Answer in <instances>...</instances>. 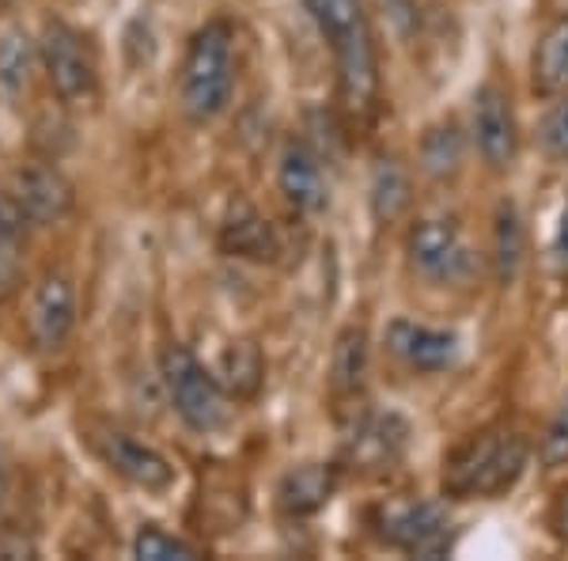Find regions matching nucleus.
Segmentation results:
<instances>
[{"instance_id": "nucleus-7", "label": "nucleus", "mask_w": 568, "mask_h": 561, "mask_svg": "<svg viewBox=\"0 0 568 561\" xmlns=\"http://www.w3.org/2000/svg\"><path fill=\"white\" fill-rule=\"evenodd\" d=\"M39 61L61 103L77 107L95 96V61H91V50L80 39V31H72L65 20H50L42 27Z\"/></svg>"}, {"instance_id": "nucleus-19", "label": "nucleus", "mask_w": 568, "mask_h": 561, "mask_svg": "<svg viewBox=\"0 0 568 561\" xmlns=\"http://www.w3.org/2000/svg\"><path fill=\"white\" fill-rule=\"evenodd\" d=\"M368 206L375 224H398L414 206V187H409V171L402 168L394 156H379L372 168V187H368Z\"/></svg>"}, {"instance_id": "nucleus-6", "label": "nucleus", "mask_w": 568, "mask_h": 561, "mask_svg": "<svg viewBox=\"0 0 568 561\" xmlns=\"http://www.w3.org/2000/svg\"><path fill=\"white\" fill-rule=\"evenodd\" d=\"M375 535L409 558H444L452 550L455 531L439 501H402L379 509Z\"/></svg>"}, {"instance_id": "nucleus-10", "label": "nucleus", "mask_w": 568, "mask_h": 561, "mask_svg": "<svg viewBox=\"0 0 568 561\" xmlns=\"http://www.w3.org/2000/svg\"><path fill=\"white\" fill-rule=\"evenodd\" d=\"M95 448L110 471L144 493H168L179 478L175 463H171L160 448L144 444V440L130 437V432H103V437L95 440Z\"/></svg>"}, {"instance_id": "nucleus-27", "label": "nucleus", "mask_w": 568, "mask_h": 561, "mask_svg": "<svg viewBox=\"0 0 568 561\" xmlns=\"http://www.w3.org/2000/svg\"><path fill=\"white\" fill-rule=\"evenodd\" d=\"M538 459L554 471V467H568V402L561 407L554 421H549L542 448H538Z\"/></svg>"}, {"instance_id": "nucleus-4", "label": "nucleus", "mask_w": 568, "mask_h": 561, "mask_svg": "<svg viewBox=\"0 0 568 561\" xmlns=\"http://www.w3.org/2000/svg\"><path fill=\"white\" fill-rule=\"evenodd\" d=\"M160 375L171 394V407L194 432H216L232 421V402H227L224 383L186 345H163Z\"/></svg>"}, {"instance_id": "nucleus-26", "label": "nucleus", "mask_w": 568, "mask_h": 561, "mask_svg": "<svg viewBox=\"0 0 568 561\" xmlns=\"http://www.w3.org/2000/svg\"><path fill=\"white\" fill-rule=\"evenodd\" d=\"M542 149L554 160H568V96H557L554 110L542 122Z\"/></svg>"}, {"instance_id": "nucleus-5", "label": "nucleus", "mask_w": 568, "mask_h": 561, "mask_svg": "<svg viewBox=\"0 0 568 561\" xmlns=\"http://www.w3.org/2000/svg\"><path fill=\"white\" fill-rule=\"evenodd\" d=\"M409 266L433 284H466L478 273V254L452 217H425L406 236Z\"/></svg>"}, {"instance_id": "nucleus-30", "label": "nucleus", "mask_w": 568, "mask_h": 561, "mask_svg": "<svg viewBox=\"0 0 568 561\" xmlns=\"http://www.w3.org/2000/svg\"><path fill=\"white\" fill-rule=\"evenodd\" d=\"M4 493H8V471H4V463H0V501H4Z\"/></svg>"}, {"instance_id": "nucleus-8", "label": "nucleus", "mask_w": 568, "mask_h": 561, "mask_svg": "<svg viewBox=\"0 0 568 561\" xmlns=\"http://www.w3.org/2000/svg\"><path fill=\"white\" fill-rule=\"evenodd\" d=\"M77 284L65 270H50L42 273L34 284L31 300H27V338L39 353H58L61 345L72 338L77 330Z\"/></svg>"}, {"instance_id": "nucleus-20", "label": "nucleus", "mask_w": 568, "mask_h": 561, "mask_svg": "<svg viewBox=\"0 0 568 561\" xmlns=\"http://www.w3.org/2000/svg\"><path fill=\"white\" fill-rule=\"evenodd\" d=\"M27 217L12 190H0V303L12 297L23 281V251H27Z\"/></svg>"}, {"instance_id": "nucleus-24", "label": "nucleus", "mask_w": 568, "mask_h": 561, "mask_svg": "<svg viewBox=\"0 0 568 561\" xmlns=\"http://www.w3.org/2000/svg\"><path fill=\"white\" fill-rule=\"evenodd\" d=\"M420 168L433 179H455L463 168V133L455 122H439L420 137Z\"/></svg>"}, {"instance_id": "nucleus-3", "label": "nucleus", "mask_w": 568, "mask_h": 561, "mask_svg": "<svg viewBox=\"0 0 568 561\" xmlns=\"http://www.w3.org/2000/svg\"><path fill=\"white\" fill-rule=\"evenodd\" d=\"M235 91V31L227 20H213L186 46L179 69V103L190 122H216Z\"/></svg>"}, {"instance_id": "nucleus-18", "label": "nucleus", "mask_w": 568, "mask_h": 561, "mask_svg": "<svg viewBox=\"0 0 568 561\" xmlns=\"http://www.w3.org/2000/svg\"><path fill=\"white\" fill-rule=\"evenodd\" d=\"M530 88L542 99L568 96V16L538 34L535 53H530Z\"/></svg>"}, {"instance_id": "nucleus-22", "label": "nucleus", "mask_w": 568, "mask_h": 561, "mask_svg": "<svg viewBox=\"0 0 568 561\" xmlns=\"http://www.w3.org/2000/svg\"><path fill=\"white\" fill-rule=\"evenodd\" d=\"M220 383L232 399H254L265 383V357L254 342H232L220 357Z\"/></svg>"}, {"instance_id": "nucleus-12", "label": "nucleus", "mask_w": 568, "mask_h": 561, "mask_svg": "<svg viewBox=\"0 0 568 561\" xmlns=\"http://www.w3.org/2000/svg\"><path fill=\"white\" fill-rule=\"evenodd\" d=\"M387 349L414 372H447L459 361V334L414 323V319H394L387 327Z\"/></svg>"}, {"instance_id": "nucleus-15", "label": "nucleus", "mask_w": 568, "mask_h": 561, "mask_svg": "<svg viewBox=\"0 0 568 561\" xmlns=\"http://www.w3.org/2000/svg\"><path fill=\"white\" fill-rule=\"evenodd\" d=\"M220 243H224L227 254L246 262H273L281 254V239L273 232V224L246 201L232 206L224 228H220Z\"/></svg>"}, {"instance_id": "nucleus-17", "label": "nucleus", "mask_w": 568, "mask_h": 561, "mask_svg": "<svg viewBox=\"0 0 568 561\" xmlns=\"http://www.w3.org/2000/svg\"><path fill=\"white\" fill-rule=\"evenodd\" d=\"M368 372H372V342L364 327H345L334 342V357H329V388L334 399L349 402L361 399L368 388Z\"/></svg>"}, {"instance_id": "nucleus-25", "label": "nucleus", "mask_w": 568, "mask_h": 561, "mask_svg": "<svg viewBox=\"0 0 568 561\" xmlns=\"http://www.w3.org/2000/svg\"><path fill=\"white\" fill-rule=\"evenodd\" d=\"M133 558L141 561H190L201 558V547H194L190 539H179L171 531L155 528V523H144L133 535Z\"/></svg>"}, {"instance_id": "nucleus-1", "label": "nucleus", "mask_w": 568, "mask_h": 561, "mask_svg": "<svg viewBox=\"0 0 568 561\" xmlns=\"http://www.w3.org/2000/svg\"><path fill=\"white\" fill-rule=\"evenodd\" d=\"M304 4L334 53L342 107L353 118H368L379 99V61H375V39L364 0H304Z\"/></svg>"}, {"instance_id": "nucleus-11", "label": "nucleus", "mask_w": 568, "mask_h": 561, "mask_svg": "<svg viewBox=\"0 0 568 561\" xmlns=\"http://www.w3.org/2000/svg\"><path fill=\"white\" fill-rule=\"evenodd\" d=\"M12 198L20 201L31 228H53L77 206V187L53 163H23L12 174Z\"/></svg>"}, {"instance_id": "nucleus-23", "label": "nucleus", "mask_w": 568, "mask_h": 561, "mask_svg": "<svg viewBox=\"0 0 568 561\" xmlns=\"http://www.w3.org/2000/svg\"><path fill=\"white\" fill-rule=\"evenodd\" d=\"M34 61H39V42L23 27H4L0 31V91L20 96L31 84Z\"/></svg>"}, {"instance_id": "nucleus-29", "label": "nucleus", "mask_w": 568, "mask_h": 561, "mask_svg": "<svg viewBox=\"0 0 568 561\" xmlns=\"http://www.w3.org/2000/svg\"><path fill=\"white\" fill-rule=\"evenodd\" d=\"M554 262L568 270V201L561 209V224H557V236H554Z\"/></svg>"}, {"instance_id": "nucleus-13", "label": "nucleus", "mask_w": 568, "mask_h": 561, "mask_svg": "<svg viewBox=\"0 0 568 561\" xmlns=\"http://www.w3.org/2000/svg\"><path fill=\"white\" fill-rule=\"evenodd\" d=\"M277 187L284 201H288L296 213H323L329 206V187H326V174H323V160L307 149L304 141H288L281 152L277 163Z\"/></svg>"}, {"instance_id": "nucleus-14", "label": "nucleus", "mask_w": 568, "mask_h": 561, "mask_svg": "<svg viewBox=\"0 0 568 561\" xmlns=\"http://www.w3.org/2000/svg\"><path fill=\"white\" fill-rule=\"evenodd\" d=\"M337 485H342V471L326 463H304L292 467L277 485V509L292 520H304L323 512L334 501Z\"/></svg>"}, {"instance_id": "nucleus-9", "label": "nucleus", "mask_w": 568, "mask_h": 561, "mask_svg": "<svg viewBox=\"0 0 568 561\" xmlns=\"http://www.w3.org/2000/svg\"><path fill=\"white\" fill-rule=\"evenodd\" d=\"M474 141L493 171H508L519 156V122L511 110V96L493 80L474 96Z\"/></svg>"}, {"instance_id": "nucleus-21", "label": "nucleus", "mask_w": 568, "mask_h": 561, "mask_svg": "<svg viewBox=\"0 0 568 561\" xmlns=\"http://www.w3.org/2000/svg\"><path fill=\"white\" fill-rule=\"evenodd\" d=\"M527 259V232L519 220L516 201H500L497 220H493V270H497L500 284H511L524 270Z\"/></svg>"}, {"instance_id": "nucleus-2", "label": "nucleus", "mask_w": 568, "mask_h": 561, "mask_svg": "<svg viewBox=\"0 0 568 561\" xmlns=\"http://www.w3.org/2000/svg\"><path fill=\"white\" fill-rule=\"evenodd\" d=\"M530 444L524 432L481 429L444 459V497L452 501H497L527 474Z\"/></svg>"}, {"instance_id": "nucleus-28", "label": "nucleus", "mask_w": 568, "mask_h": 561, "mask_svg": "<svg viewBox=\"0 0 568 561\" xmlns=\"http://www.w3.org/2000/svg\"><path fill=\"white\" fill-rule=\"evenodd\" d=\"M549 528H554V535L568 542V485L561 493H557V501H554V512H549Z\"/></svg>"}, {"instance_id": "nucleus-16", "label": "nucleus", "mask_w": 568, "mask_h": 561, "mask_svg": "<svg viewBox=\"0 0 568 561\" xmlns=\"http://www.w3.org/2000/svg\"><path fill=\"white\" fill-rule=\"evenodd\" d=\"M406 440H409L406 421L398 413H379V418H368L356 429L349 459L361 471H390L402 459V452H406Z\"/></svg>"}]
</instances>
